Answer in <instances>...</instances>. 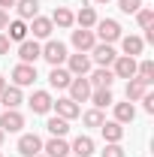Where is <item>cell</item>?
Returning <instances> with one entry per match:
<instances>
[{"label": "cell", "mask_w": 154, "mask_h": 157, "mask_svg": "<svg viewBox=\"0 0 154 157\" xmlns=\"http://www.w3.org/2000/svg\"><path fill=\"white\" fill-rule=\"evenodd\" d=\"M97 33L94 36H100L103 39V42H106V45H112V42H118V39L124 36V33H121V24H118L115 18H97Z\"/></svg>", "instance_id": "6da1fadb"}, {"label": "cell", "mask_w": 154, "mask_h": 157, "mask_svg": "<svg viewBox=\"0 0 154 157\" xmlns=\"http://www.w3.org/2000/svg\"><path fill=\"white\" fill-rule=\"evenodd\" d=\"M42 58L48 60L52 67H60V63L67 60V45H64L60 39H48V42L42 45Z\"/></svg>", "instance_id": "7a4b0ae2"}, {"label": "cell", "mask_w": 154, "mask_h": 157, "mask_svg": "<svg viewBox=\"0 0 154 157\" xmlns=\"http://www.w3.org/2000/svg\"><path fill=\"white\" fill-rule=\"evenodd\" d=\"M21 127H24V115L18 109H3L0 112V130L3 133H18Z\"/></svg>", "instance_id": "3957f363"}, {"label": "cell", "mask_w": 154, "mask_h": 157, "mask_svg": "<svg viewBox=\"0 0 154 157\" xmlns=\"http://www.w3.org/2000/svg\"><path fill=\"white\" fill-rule=\"evenodd\" d=\"M37 82V63H18L12 70V85L15 88H27Z\"/></svg>", "instance_id": "277c9868"}, {"label": "cell", "mask_w": 154, "mask_h": 157, "mask_svg": "<svg viewBox=\"0 0 154 157\" xmlns=\"http://www.w3.org/2000/svg\"><path fill=\"white\" fill-rule=\"evenodd\" d=\"M91 85H88V78L85 76H73V82H70V100L73 103H85V100H91Z\"/></svg>", "instance_id": "5b68a950"}, {"label": "cell", "mask_w": 154, "mask_h": 157, "mask_svg": "<svg viewBox=\"0 0 154 157\" xmlns=\"http://www.w3.org/2000/svg\"><path fill=\"white\" fill-rule=\"evenodd\" d=\"M91 58H94L97 67H112L118 58V52L112 48V45H106V42H97L94 48H91Z\"/></svg>", "instance_id": "8992f818"}, {"label": "cell", "mask_w": 154, "mask_h": 157, "mask_svg": "<svg viewBox=\"0 0 154 157\" xmlns=\"http://www.w3.org/2000/svg\"><path fill=\"white\" fill-rule=\"evenodd\" d=\"M67 70H70V76H88V73H91V58H88L85 52L67 55Z\"/></svg>", "instance_id": "52a82bcc"}, {"label": "cell", "mask_w": 154, "mask_h": 157, "mask_svg": "<svg viewBox=\"0 0 154 157\" xmlns=\"http://www.w3.org/2000/svg\"><path fill=\"white\" fill-rule=\"evenodd\" d=\"M18 58H21V63H37L42 58V45L37 39H24V42H18Z\"/></svg>", "instance_id": "ba28073f"}, {"label": "cell", "mask_w": 154, "mask_h": 157, "mask_svg": "<svg viewBox=\"0 0 154 157\" xmlns=\"http://www.w3.org/2000/svg\"><path fill=\"white\" fill-rule=\"evenodd\" d=\"M39 151H42V139H39L37 133H24V136L18 139V154L21 157H37Z\"/></svg>", "instance_id": "9c48e42d"}, {"label": "cell", "mask_w": 154, "mask_h": 157, "mask_svg": "<svg viewBox=\"0 0 154 157\" xmlns=\"http://www.w3.org/2000/svg\"><path fill=\"white\" fill-rule=\"evenodd\" d=\"M112 67H115V70H112V73H115V78H133V76H136V58L118 55Z\"/></svg>", "instance_id": "30bf717a"}, {"label": "cell", "mask_w": 154, "mask_h": 157, "mask_svg": "<svg viewBox=\"0 0 154 157\" xmlns=\"http://www.w3.org/2000/svg\"><path fill=\"white\" fill-rule=\"evenodd\" d=\"M52 109H55L60 118H67V121H73V118L82 115V106H79V103H73L70 97H60L58 103H52Z\"/></svg>", "instance_id": "8fae6325"}, {"label": "cell", "mask_w": 154, "mask_h": 157, "mask_svg": "<svg viewBox=\"0 0 154 157\" xmlns=\"http://www.w3.org/2000/svg\"><path fill=\"white\" fill-rule=\"evenodd\" d=\"M27 103H30V109H33L37 115H45V112H52V103H55V100H52L48 91H33Z\"/></svg>", "instance_id": "7c38bea8"}, {"label": "cell", "mask_w": 154, "mask_h": 157, "mask_svg": "<svg viewBox=\"0 0 154 157\" xmlns=\"http://www.w3.org/2000/svg\"><path fill=\"white\" fill-rule=\"evenodd\" d=\"M112 82H115V73L109 67H97L94 73H91V78H88L91 88H112Z\"/></svg>", "instance_id": "4fadbf2b"}, {"label": "cell", "mask_w": 154, "mask_h": 157, "mask_svg": "<svg viewBox=\"0 0 154 157\" xmlns=\"http://www.w3.org/2000/svg\"><path fill=\"white\" fill-rule=\"evenodd\" d=\"M21 88H15V85H6L3 91H0V106L3 109H18L21 106Z\"/></svg>", "instance_id": "5bb4252c"}, {"label": "cell", "mask_w": 154, "mask_h": 157, "mask_svg": "<svg viewBox=\"0 0 154 157\" xmlns=\"http://www.w3.org/2000/svg\"><path fill=\"white\" fill-rule=\"evenodd\" d=\"M73 45H76L79 52H91V48L97 45V36H94V30H85V27L73 30Z\"/></svg>", "instance_id": "9a60e30c"}, {"label": "cell", "mask_w": 154, "mask_h": 157, "mask_svg": "<svg viewBox=\"0 0 154 157\" xmlns=\"http://www.w3.org/2000/svg\"><path fill=\"white\" fill-rule=\"evenodd\" d=\"M42 151H45V157H67L70 154V145H67L64 136H52L45 145H42Z\"/></svg>", "instance_id": "2e32d148"}, {"label": "cell", "mask_w": 154, "mask_h": 157, "mask_svg": "<svg viewBox=\"0 0 154 157\" xmlns=\"http://www.w3.org/2000/svg\"><path fill=\"white\" fill-rule=\"evenodd\" d=\"M27 30H33V39H48L52 30H55V24H52V18L37 15V18H30V27H27Z\"/></svg>", "instance_id": "e0dca14e"}, {"label": "cell", "mask_w": 154, "mask_h": 157, "mask_svg": "<svg viewBox=\"0 0 154 157\" xmlns=\"http://www.w3.org/2000/svg\"><path fill=\"white\" fill-rule=\"evenodd\" d=\"M70 82H73L70 70H64V67H52V73H48V85H52V88L64 91V88H70Z\"/></svg>", "instance_id": "ac0fdd59"}, {"label": "cell", "mask_w": 154, "mask_h": 157, "mask_svg": "<svg viewBox=\"0 0 154 157\" xmlns=\"http://www.w3.org/2000/svg\"><path fill=\"white\" fill-rule=\"evenodd\" d=\"M70 154H76V157H91V154H94V139H91V136H76V142L70 145Z\"/></svg>", "instance_id": "d6986e66"}, {"label": "cell", "mask_w": 154, "mask_h": 157, "mask_svg": "<svg viewBox=\"0 0 154 157\" xmlns=\"http://www.w3.org/2000/svg\"><path fill=\"white\" fill-rule=\"evenodd\" d=\"M148 94V82H142V78H127V100L133 103V100H142Z\"/></svg>", "instance_id": "ffe728a7"}, {"label": "cell", "mask_w": 154, "mask_h": 157, "mask_svg": "<svg viewBox=\"0 0 154 157\" xmlns=\"http://www.w3.org/2000/svg\"><path fill=\"white\" fill-rule=\"evenodd\" d=\"M52 24L60 27V30H67V27H73V24H76V18H73V12H70L67 6H58V9L52 12Z\"/></svg>", "instance_id": "44dd1931"}, {"label": "cell", "mask_w": 154, "mask_h": 157, "mask_svg": "<svg viewBox=\"0 0 154 157\" xmlns=\"http://www.w3.org/2000/svg\"><path fill=\"white\" fill-rule=\"evenodd\" d=\"M91 103H94V109H106V106H112V103H115L112 88H94V91H91Z\"/></svg>", "instance_id": "7402d4cb"}, {"label": "cell", "mask_w": 154, "mask_h": 157, "mask_svg": "<svg viewBox=\"0 0 154 157\" xmlns=\"http://www.w3.org/2000/svg\"><path fill=\"white\" fill-rule=\"evenodd\" d=\"M112 106H115V121L118 124H130L136 118V106L130 100H127V103H112Z\"/></svg>", "instance_id": "603a6c76"}, {"label": "cell", "mask_w": 154, "mask_h": 157, "mask_svg": "<svg viewBox=\"0 0 154 157\" xmlns=\"http://www.w3.org/2000/svg\"><path fill=\"white\" fill-rule=\"evenodd\" d=\"M15 9H18V18H37L39 15V0H15Z\"/></svg>", "instance_id": "cb8c5ba5"}, {"label": "cell", "mask_w": 154, "mask_h": 157, "mask_svg": "<svg viewBox=\"0 0 154 157\" xmlns=\"http://www.w3.org/2000/svg\"><path fill=\"white\" fill-rule=\"evenodd\" d=\"M100 130H103V139L106 142H121V136H124V127L118 121H103Z\"/></svg>", "instance_id": "d4e9b609"}, {"label": "cell", "mask_w": 154, "mask_h": 157, "mask_svg": "<svg viewBox=\"0 0 154 157\" xmlns=\"http://www.w3.org/2000/svg\"><path fill=\"white\" fill-rule=\"evenodd\" d=\"M121 48L127 58H136V55H142L145 42H142V36H121Z\"/></svg>", "instance_id": "484cf974"}, {"label": "cell", "mask_w": 154, "mask_h": 157, "mask_svg": "<svg viewBox=\"0 0 154 157\" xmlns=\"http://www.w3.org/2000/svg\"><path fill=\"white\" fill-rule=\"evenodd\" d=\"M73 18L79 21V27H85V30H91V27L97 24V12H94V6H82V9H79V12L73 15Z\"/></svg>", "instance_id": "4316f807"}, {"label": "cell", "mask_w": 154, "mask_h": 157, "mask_svg": "<svg viewBox=\"0 0 154 157\" xmlns=\"http://www.w3.org/2000/svg\"><path fill=\"white\" fill-rule=\"evenodd\" d=\"M45 127H48V133H52V136H67V133H70V121H67V118H60V115L48 118V124H45Z\"/></svg>", "instance_id": "83f0119b"}, {"label": "cell", "mask_w": 154, "mask_h": 157, "mask_svg": "<svg viewBox=\"0 0 154 157\" xmlns=\"http://www.w3.org/2000/svg\"><path fill=\"white\" fill-rule=\"evenodd\" d=\"M6 30H9V36L6 39H15V42H24V39H27V24H24V21H9V24H6Z\"/></svg>", "instance_id": "f1b7e54d"}, {"label": "cell", "mask_w": 154, "mask_h": 157, "mask_svg": "<svg viewBox=\"0 0 154 157\" xmlns=\"http://www.w3.org/2000/svg\"><path fill=\"white\" fill-rule=\"evenodd\" d=\"M136 78H142V82H148V85L154 82V60L151 58H145L142 63H136Z\"/></svg>", "instance_id": "f546056e"}, {"label": "cell", "mask_w": 154, "mask_h": 157, "mask_svg": "<svg viewBox=\"0 0 154 157\" xmlns=\"http://www.w3.org/2000/svg\"><path fill=\"white\" fill-rule=\"evenodd\" d=\"M82 121H85L88 127H100L106 118H103V109H91V112H85V115H82Z\"/></svg>", "instance_id": "4dcf8cb0"}, {"label": "cell", "mask_w": 154, "mask_h": 157, "mask_svg": "<svg viewBox=\"0 0 154 157\" xmlns=\"http://www.w3.org/2000/svg\"><path fill=\"white\" fill-rule=\"evenodd\" d=\"M118 6H121V12H127V15H136V12L142 9V0H118Z\"/></svg>", "instance_id": "1f68e13d"}, {"label": "cell", "mask_w": 154, "mask_h": 157, "mask_svg": "<svg viewBox=\"0 0 154 157\" xmlns=\"http://www.w3.org/2000/svg\"><path fill=\"white\" fill-rule=\"evenodd\" d=\"M136 21H139V27H151L154 24V12L151 9H139V12H136Z\"/></svg>", "instance_id": "d6a6232c"}, {"label": "cell", "mask_w": 154, "mask_h": 157, "mask_svg": "<svg viewBox=\"0 0 154 157\" xmlns=\"http://www.w3.org/2000/svg\"><path fill=\"white\" fill-rule=\"evenodd\" d=\"M103 157H124V148H121L118 142H106V148H103Z\"/></svg>", "instance_id": "836d02e7"}, {"label": "cell", "mask_w": 154, "mask_h": 157, "mask_svg": "<svg viewBox=\"0 0 154 157\" xmlns=\"http://www.w3.org/2000/svg\"><path fill=\"white\" fill-rule=\"evenodd\" d=\"M142 103H145V112H154V94H145Z\"/></svg>", "instance_id": "e575fe53"}, {"label": "cell", "mask_w": 154, "mask_h": 157, "mask_svg": "<svg viewBox=\"0 0 154 157\" xmlns=\"http://www.w3.org/2000/svg\"><path fill=\"white\" fill-rule=\"evenodd\" d=\"M0 55H9V39H6V33H0Z\"/></svg>", "instance_id": "d590c367"}, {"label": "cell", "mask_w": 154, "mask_h": 157, "mask_svg": "<svg viewBox=\"0 0 154 157\" xmlns=\"http://www.w3.org/2000/svg\"><path fill=\"white\" fill-rule=\"evenodd\" d=\"M6 24H9V12L0 9V30H6Z\"/></svg>", "instance_id": "8d00e7d4"}, {"label": "cell", "mask_w": 154, "mask_h": 157, "mask_svg": "<svg viewBox=\"0 0 154 157\" xmlns=\"http://www.w3.org/2000/svg\"><path fill=\"white\" fill-rule=\"evenodd\" d=\"M9 6H15V0H0V9H9Z\"/></svg>", "instance_id": "74e56055"}, {"label": "cell", "mask_w": 154, "mask_h": 157, "mask_svg": "<svg viewBox=\"0 0 154 157\" xmlns=\"http://www.w3.org/2000/svg\"><path fill=\"white\" fill-rule=\"evenodd\" d=\"M3 88H6V78H3V76H0V91H3Z\"/></svg>", "instance_id": "f35d334b"}, {"label": "cell", "mask_w": 154, "mask_h": 157, "mask_svg": "<svg viewBox=\"0 0 154 157\" xmlns=\"http://www.w3.org/2000/svg\"><path fill=\"white\" fill-rule=\"evenodd\" d=\"M3 136H6V133H3V130H0V145H3Z\"/></svg>", "instance_id": "ab89813d"}, {"label": "cell", "mask_w": 154, "mask_h": 157, "mask_svg": "<svg viewBox=\"0 0 154 157\" xmlns=\"http://www.w3.org/2000/svg\"><path fill=\"white\" fill-rule=\"evenodd\" d=\"M94 3H109V0H94Z\"/></svg>", "instance_id": "60d3db41"}, {"label": "cell", "mask_w": 154, "mask_h": 157, "mask_svg": "<svg viewBox=\"0 0 154 157\" xmlns=\"http://www.w3.org/2000/svg\"><path fill=\"white\" fill-rule=\"evenodd\" d=\"M37 157H45V154H37Z\"/></svg>", "instance_id": "b9f144b4"}, {"label": "cell", "mask_w": 154, "mask_h": 157, "mask_svg": "<svg viewBox=\"0 0 154 157\" xmlns=\"http://www.w3.org/2000/svg\"><path fill=\"white\" fill-rule=\"evenodd\" d=\"M0 112H3V106H0Z\"/></svg>", "instance_id": "7bdbcfd3"}, {"label": "cell", "mask_w": 154, "mask_h": 157, "mask_svg": "<svg viewBox=\"0 0 154 157\" xmlns=\"http://www.w3.org/2000/svg\"><path fill=\"white\" fill-rule=\"evenodd\" d=\"M0 157H3V154H0Z\"/></svg>", "instance_id": "ee69618b"}]
</instances>
